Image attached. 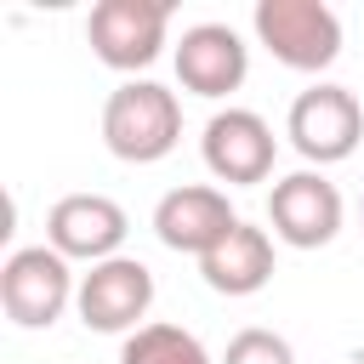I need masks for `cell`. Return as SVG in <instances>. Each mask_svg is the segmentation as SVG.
Listing matches in <instances>:
<instances>
[{
    "label": "cell",
    "instance_id": "14",
    "mask_svg": "<svg viewBox=\"0 0 364 364\" xmlns=\"http://www.w3.org/2000/svg\"><path fill=\"white\" fill-rule=\"evenodd\" d=\"M222 364H296V347H290L279 330H262V324H250V330H239V336L228 341Z\"/></svg>",
    "mask_w": 364,
    "mask_h": 364
},
{
    "label": "cell",
    "instance_id": "7",
    "mask_svg": "<svg viewBox=\"0 0 364 364\" xmlns=\"http://www.w3.org/2000/svg\"><path fill=\"white\" fill-rule=\"evenodd\" d=\"M341 188L324 176V171H290L273 182L267 193V222H273V239H284L290 250H318L341 233Z\"/></svg>",
    "mask_w": 364,
    "mask_h": 364
},
{
    "label": "cell",
    "instance_id": "11",
    "mask_svg": "<svg viewBox=\"0 0 364 364\" xmlns=\"http://www.w3.org/2000/svg\"><path fill=\"white\" fill-rule=\"evenodd\" d=\"M171 57H176L182 91H193V97H228L250 74V46L228 23H193V28H182V40H176Z\"/></svg>",
    "mask_w": 364,
    "mask_h": 364
},
{
    "label": "cell",
    "instance_id": "9",
    "mask_svg": "<svg viewBox=\"0 0 364 364\" xmlns=\"http://www.w3.org/2000/svg\"><path fill=\"white\" fill-rule=\"evenodd\" d=\"M125 233H131V216L108 193H63L46 210V245L57 256H68V262H91L97 267V262L119 256Z\"/></svg>",
    "mask_w": 364,
    "mask_h": 364
},
{
    "label": "cell",
    "instance_id": "2",
    "mask_svg": "<svg viewBox=\"0 0 364 364\" xmlns=\"http://www.w3.org/2000/svg\"><path fill=\"white\" fill-rule=\"evenodd\" d=\"M250 28L273 51V63L296 74H324L341 57V17L324 0H256Z\"/></svg>",
    "mask_w": 364,
    "mask_h": 364
},
{
    "label": "cell",
    "instance_id": "8",
    "mask_svg": "<svg viewBox=\"0 0 364 364\" xmlns=\"http://www.w3.org/2000/svg\"><path fill=\"white\" fill-rule=\"evenodd\" d=\"M199 154H205V171L228 188H256L273 176V159H279V142H273V125L256 114V108H222L210 114L205 136H199Z\"/></svg>",
    "mask_w": 364,
    "mask_h": 364
},
{
    "label": "cell",
    "instance_id": "15",
    "mask_svg": "<svg viewBox=\"0 0 364 364\" xmlns=\"http://www.w3.org/2000/svg\"><path fill=\"white\" fill-rule=\"evenodd\" d=\"M358 216H364V193H358Z\"/></svg>",
    "mask_w": 364,
    "mask_h": 364
},
{
    "label": "cell",
    "instance_id": "6",
    "mask_svg": "<svg viewBox=\"0 0 364 364\" xmlns=\"http://www.w3.org/2000/svg\"><path fill=\"white\" fill-rule=\"evenodd\" d=\"M80 324L97 336H136L154 307V273L136 256H108L91 273H80Z\"/></svg>",
    "mask_w": 364,
    "mask_h": 364
},
{
    "label": "cell",
    "instance_id": "13",
    "mask_svg": "<svg viewBox=\"0 0 364 364\" xmlns=\"http://www.w3.org/2000/svg\"><path fill=\"white\" fill-rule=\"evenodd\" d=\"M119 364H216V358L205 353V341H199L193 330L154 318V324H142L136 336H125Z\"/></svg>",
    "mask_w": 364,
    "mask_h": 364
},
{
    "label": "cell",
    "instance_id": "5",
    "mask_svg": "<svg viewBox=\"0 0 364 364\" xmlns=\"http://www.w3.org/2000/svg\"><path fill=\"white\" fill-rule=\"evenodd\" d=\"M165 34H171V0H97L85 17L91 57L119 74L148 68L165 51Z\"/></svg>",
    "mask_w": 364,
    "mask_h": 364
},
{
    "label": "cell",
    "instance_id": "4",
    "mask_svg": "<svg viewBox=\"0 0 364 364\" xmlns=\"http://www.w3.org/2000/svg\"><path fill=\"white\" fill-rule=\"evenodd\" d=\"M74 296H80V279L68 256H57L51 245H23L0 267V307L23 330H51Z\"/></svg>",
    "mask_w": 364,
    "mask_h": 364
},
{
    "label": "cell",
    "instance_id": "3",
    "mask_svg": "<svg viewBox=\"0 0 364 364\" xmlns=\"http://www.w3.org/2000/svg\"><path fill=\"white\" fill-rule=\"evenodd\" d=\"M284 136H290V148H296L307 165H341V159H353L358 142H364V102H358L347 85L318 80V85H307V91L290 102Z\"/></svg>",
    "mask_w": 364,
    "mask_h": 364
},
{
    "label": "cell",
    "instance_id": "12",
    "mask_svg": "<svg viewBox=\"0 0 364 364\" xmlns=\"http://www.w3.org/2000/svg\"><path fill=\"white\" fill-rule=\"evenodd\" d=\"M199 273L216 296H256L273 279V233L256 222H239L210 256H199Z\"/></svg>",
    "mask_w": 364,
    "mask_h": 364
},
{
    "label": "cell",
    "instance_id": "10",
    "mask_svg": "<svg viewBox=\"0 0 364 364\" xmlns=\"http://www.w3.org/2000/svg\"><path fill=\"white\" fill-rule=\"evenodd\" d=\"M239 222H245V216H239V210L228 205V193L210 188V182H182V188H171V193L154 205V233H159V245L176 250V256H210Z\"/></svg>",
    "mask_w": 364,
    "mask_h": 364
},
{
    "label": "cell",
    "instance_id": "1",
    "mask_svg": "<svg viewBox=\"0 0 364 364\" xmlns=\"http://www.w3.org/2000/svg\"><path fill=\"white\" fill-rule=\"evenodd\" d=\"M102 142L125 165H159L182 142V102L159 80H125L102 102Z\"/></svg>",
    "mask_w": 364,
    "mask_h": 364
}]
</instances>
